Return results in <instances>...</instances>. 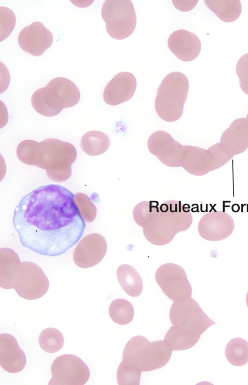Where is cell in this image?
Here are the masks:
<instances>
[{
    "label": "cell",
    "instance_id": "14",
    "mask_svg": "<svg viewBox=\"0 0 248 385\" xmlns=\"http://www.w3.org/2000/svg\"><path fill=\"white\" fill-rule=\"evenodd\" d=\"M18 42L24 51L37 57L51 46L53 35L41 22L35 21L21 30Z\"/></svg>",
    "mask_w": 248,
    "mask_h": 385
},
{
    "label": "cell",
    "instance_id": "10",
    "mask_svg": "<svg viewBox=\"0 0 248 385\" xmlns=\"http://www.w3.org/2000/svg\"><path fill=\"white\" fill-rule=\"evenodd\" d=\"M155 278L163 293L172 301L191 297V285L185 270L180 266L165 263L158 268Z\"/></svg>",
    "mask_w": 248,
    "mask_h": 385
},
{
    "label": "cell",
    "instance_id": "5",
    "mask_svg": "<svg viewBox=\"0 0 248 385\" xmlns=\"http://www.w3.org/2000/svg\"><path fill=\"white\" fill-rule=\"evenodd\" d=\"M172 350L165 340L150 342L141 336L132 337L126 344L123 359L136 366L141 371L163 367L170 360Z\"/></svg>",
    "mask_w": 248,
    "mask_h": 385
},
{
    "label": "cell",
    "instance_id": "8",
    "mask_svg": "<svg viewBox=\"0 0 248 385\" xmlns=\"http://www.w3.org/2000/svg\"><path fill=\"white\" fill-rule=\"evenodd\" d=\"M52 378L48 385H84L90 372L86 364L79 357L70 354L60 355L51 367Z\"/></svg>",
    "mask_w": 248,
    "mask_h": 385
},
{
    "label": "cell",
    "instance_id": "6",
    "mask_svg": "<svg viewBox=\"0 0 248 385\" xmlns=\"http://www.w3.org/2000/svg\"><path fill=\"white\" fill-rule=\"evenodd\" d=\"M101 16L108 33L117 40L124 39L134 31L136 13L130 0H106L102 6Z\"/></svg>",
    "mask_w": 248,
    "mask_h": 385
},
{
    "label": "cell",
    "instance_id": "36",
    "mask_svg": "<svg viewBox=\"0 0 248 385\" xmlns=\"http://www.w3.org/2000/svg\"><path fill=\"white\" fill-rule=\"evenodd\" d=\"M198 0H172L175 7L179 11L186 12L192 9Z\"/></svg>",
    "mask_w": 248,
    "mask_h": 385
},
{
    "label": "cell",
    "instance_id": "34",
    "mask_svg": "<svg viewBox=\"0 0 248 385\" xmlns=\"http://www.w3.org/2000/svg\"><path fill=\"white\" fill-rule=\"evenodd\" d=\"M207 150L212 155L215 170L224 166L234 156L226 151L220 143L213 144Z\"/></svg>",
    "mask_w": 248,
    "mask_h": 385
},
{
    "label": "cell",
    "instance_id": "11",
    "mask_svg": "<svg viewBox=\"0 0 248 385\" xmlns=\"http://www.w3.org/2000/svg\"><path fill=\"white\" fill-rule=\"evenodd\" d=\"M147 146L149 151L164 165L170 167L181 166L186 145H182L167 132L160 130L153 133Z\"/></svg>",
    "mask_w": 248,
    "mask_h": 385
},
{
    "label": "cell",
    "instance_id": "27",
    "mask_svg": "<svg viewBox=\"0 0 248 385\" xmlns=\"http://www.w3.org/2000/svg\"><path fill=\"white\" fill-rule=\"evenodd\" d=\"M225 353L230 363L242 366L248 363V342L242 338H234L228 343Z\"/></svg>",
    "mask_w": 248,
    "mask_h": 385
},
{
    "label": "cell",
    "instance_id": "7",
    "mask_svg": "<svg viewBox=\"0 0 248 385\" xmlns=\"http://www.w3.org/2000/svg\"><path fill=\"white\" fill-rule=\"evenodd\" d=\"M169 316L173 325L199 336L216 323L191 297L174 301Z\"/></svg>",
    "mask_w": 248,
    "mask_h": 385
},
{
    "label": "cell",
    "instance_id": "18",
    "mask_svg": "<svg viewBox=\"0 0 248 385\" xmlns=\"http://www.w3.org/2000/svg\"><path fill=\"white\" fill-rule=\"evenodd\" d=\"M220 144L233 156L245 151L248 148V122L246 118L233 120L222 134Z\"/></svg>",
    "mask_w": 248,
    "mask_h": 385
},
{
    "label": "cell",
    "instance_id": "35",
    "mask_svg": "<svg viewBox=\"0 0 248 385\" xmlns=\"http://www.w3.org/2000/svg\"><path fill=\"white\" fill-rule=\"evenodd\" d=\"M236 71L239 78L242 90L248 95V53L239 59L236 64Z\"/></svg>",
    "mask_w": 248,
    "mask_h": 385
},
{
    "label": "cell",
    "instance_id": "22",
    "mask_svg": "<svg viewBox=\"0 0 248 385\" xmlns=\"http://www.w3.org/2000/svg\"><path fill=\"white\" fill-rule=\"evenodd\" d=\"M46 86L58 96L64 108L74 106L80 99V94L78 87L73 81L65 78H54Z\"/></svg>",
    "mask_w": 248,
    "mask_h": 385
},
{
    "label": "cell",
    "instance_id": "37",
    "mask_svg": "<svg viewBox=\"0 0 248 385\" xmlns=\"http://www.w3.org/2000/svg\"><path fill=\"white\" fill-rule=\"evenodd\" d=\"M246 303H247V306L248 307V291L246 295Z\"/></svg>",
    "mask_w": 248,
    "mask_h": 385
},
{
    "label": "cell",
    "instance_id": "26",
    "mask_svg": "<svg viewBox=\"0 0 248 385\" xmlns=\"http://www.w3.org/2000/svg\"><path fill=\"white\" fill-rule=\"evenodd\" d=\"M200 337L173 325L167 332L164 340L172 350L183 351L194 346Z\"/></svg>",
    "mask_w": 248,
    "mask_h": 385
},
{
    "label": "cell",
    "instance_id": "23",
    "mask_svg": "<svg viewBox=\"0 0 248 385\" xmlns=\"http://www.w3.org/2000/svg\"><path fill=\"white\" fill-rule=\"evenodd\" d=\"M118 281L123 290L131 297H138L143 289L141 277L134 267L122 264L117 270Z\"/></svg>",
    "mask_w": 248,
    "mask_h": 385
},
{
    "label": "cell",
    "instance_id": "15",
    "mask_svg": "<svg viewBox=\"0 0 248 385\" xmlns=\"http://www.w3.org/2000/svg\"><path fill=\"white\" fill-rule=\"evenodd\" d=\"M136 87V79L133 74L120 72L115 75L105 87L104 100L111 106L126 102L134 95Z\"/></svg>",
    "mask_w": 248,
    "mask_h": 385
},
{
    "label": "cell",
    "instance_id": "3",
    "mask_svg": "<svg viewBox=\"0 0 248 385\" xmlns=\"http://www.w3.org/2000/svg\"><path fill=\"white\" fill-rule=\"evenodd\" d=\"M193 221L189 207L181 201L169 200L157 207L142 227L146 239L162 246L170 243L178 233L186 231Z\"/></svg>",
    "mask_w": 248,
    "mask_h": 385
},
{
    "label": "cell",
    "instance_id": "33",
    "mask_svg": "<svg viewBox=\"0 0 248 385\" xmlns=\"http://www.w3.org/2000/svg\"><path fill=\"white\" fill-rule=\"evenodd\" d=\"M0 8V41L6 38L13 31L15 23L16 16L14 12L6 7Z\"/></svg>",
    "mask_w": 248,
    "mask_h": 385
},
{
    "label": "cell",
    "instance_id": "12",
    "mask_svg": "<svg viewBox=\"0 0 248 385\" xmlns=\"http://www.w3.org/2000/svg\"><path fill=\"white\" fill-rule=\"evenodd\" d=\"M234 228L232 217L228 213L220 210L207 212L200 220L198 230L204 240L217 241L229 237Z\"/></svg>",
    "mask_w": 248,
    "mask_h": 385
},
{
    "label": "cell",
    "instance_id": "24",
    "mask_svg": "<svg viewBox=\"0 0 248 385\" xmlns=\"http://www.w3.org/2000/svg\"><path fill=\"white\" fill-rule=\"evenodd\" d=\"M110 140L105 133L96 130L90 131L82 137L80 145L87 154L95 156L105 153L109 148Z\"/></svg>",
    "mask_w": 248,
    "mask_h": 385
},
{
    "label": "cell",
    "instance_id": "29",
    "mask_svg": "<svg viewBox=\"0 0 248 385\" xmlns=\"http://www.w3.org/2000/svg\"><path fill=\"white\" fill-rule=\"evenodd\" d=\"M62 333L55 328H47L40 333L38 342L40 347L45 352L54 353L59 351L64 344Z\"/></svg>",
    "mask_w": 248,
    "mask_h": 385
},
{
    "label": "cell",
    "instance_id": "38",
    "mask_svg": "<svg viewBox=\"0 0 248 385\" xmlns=\"http://www.w3.org/2000/svg\"><path fill=\"white\" fill-rule=\"evenodd\" d=\"M246 119L247 122H248V113L247 114V115L246 116Z\"/></svg>",
    "mask_w": 248,
    "mask_h": 385
},
{
    "label": "cell",
    "instance_id": "4",
    "mask_svg": "<svg viewBox=\"0 0 248 385\" xmlns=\"http://www.w3.org/2000/svg\"><path fill=\"white\" fill-rule=\"evenodd\" d=\"M188 89V80L182 72H171L164 78L155 103V111L161 119L172 122L181 117Z\"/></svg>",
    "mask_w": 248,
    "mask_h": 385
},
{
    "label": "cell",
    "instance_id": "31",
    "mask_svg": "<svg viewBox=\"0 0 248 385\" xmlns=\"http://www.w3.org/2000/svg\"><path fill=\"white\" fill-rule=\"evenodd\" d=\"M74 200L84 221L92 222L96 216L97 209L90 198L83 193L77 192L74 194Z\"/></svg>",
    "mask_w": 248,
    "mask_h": 385
},
{
    "label": "cell",
    "instance_id": "30",
    "mask_svg": "<svg viewBox=\"0 0 248 385\" xmlns=\"http://www.w3.org/2000/svg\"><path fill=\"white\" fill-rule=\"evenodd\" d=\"M141 370L132 363L123 360L118 368L117 379L119 385H139Z\"/></svg>",
    "mask_w": 248,
    "mask_h": 385
},
{
    "label": "cell",
    "instance_id": "13",
    "mask_svg": "<svg viewBox=\"0 0 248 385\" xmlns=\"http://www.w3.org/2000/svg\"><path fill=\"white\" fill-rule=\"evenodd\" d=\"M107 241L101 234L91 233L84 237L76 247L73 259L81 268H88L98 264L105 257Z\"/></svg>",
    "mask_w": 248,
    "mask_h": 385
},
{
    "label": "cell",
    "instance_id": "1",
    "mask_svg": "<svg viewBox=\"0 0 248 385\" xmlns=\"http://www.w3.org/2000/svg\"><path fill=\"white\" fill-rule=\"evenodd\" d=\"M13 222L24 247L49 257L72 247L86 227L74 194L57 184L40 186L23 196L15 209Z\"/></svg>",
    "mask_w": 248,
    "mask_h": 385
},
{
    "label": "cell",
    "instance_id": "28",
    "mask_svg": "<svg viewBox=\"0 0 248 385\" xmlns=\"http://www.w3.org/2000/svg\"><path fill=\"white\" fill-rule=\"evenodd\" d=\"M109 314L114 322L120 325H125L132 321L134 310L132 304L127 300L116 299L109 305Z\"/></svg>",
    "mask_w": 248,
    "mask_h": 385
},
{
    "label": "cell",
    "instance_id": "19",
    "mask_svg": "<svg viewBox=\"0 0 248 385\" xmlns=\"http://www.w3.org/2000/svg\"><path fill=\"white\" fill-rule=\"evenodd\" d=\"M181 167L189 174L196 176H203L215 170L209 151L192 145H186Z\"/></svg>",
    "mask_w": 248,
    "mask_h": 385
},
{
    "label": "cell",
    "instance_id": "21",
    "mask_svg": "<svg viewBox=\"0 0 248 385\" xmlns=\"http://www.w3.org/2000/svg\"><path fill=\"white\" fill-rule=\"evenodd\" d=\"M18 255L12 249H0V287L4 289H14L20 268Z\"/></svg>",
    "mask_w": 248,
    "mask_h": 385
},
{
    "label": "cell",
    "instance_id": "17",
    "mask_svg": "<svg viewBox=\"0 0 248 385\" xmlns=\"http://www.w3.org/2000/svg\"><path fill=\"white\" fill-rule=\"evenodd\" d=\"M26 355L12 335L0 334V365L10 373L21 371L26 364Z\"/></svg>",
    "mask_w": 248,
    "mask_h": 385
},
{
    "label": "cell",
    "instance_id": "9",
    "mask_svg": "<svg viewBox=\"0 0 248 385\" xmlns=\"http://www.w3.org/2000/svg\"><path fill=\"white\" fill-rule=\"evenodd\" d=\"M49 288L47 277L37 264L22 262L14 289L25 299L32 300L44 296Z\"/></svg>",
    "mask_w": 248,
    "mask_h": 385
},
{
    "label": "cell",
    "instance_id": "32",
    "mask_svg": "<svg viewBox=\"0 0 248 385\" xmlns=\"http://www.w3.org/2000/svg\"><path fill=\"white\" fill-rule=\"evenodd\" d=\"M158 206V202L154 201L138 203L133 210V217L136 223L142 227L145 226L153 211Z\"/></svg>",
    "mask_w": 248,
    "mask_h": 385
},
{
    "label": "cell",
    "instance_id": "20",
    "mask_svg": "<svg viewBox=\"0 0 248 385\" xmlns=\"http://www.w3.org/2000/svg\"><path fill=\"white\" fill-rule=\"evenodd\" d=\"M31 102L32 107L37 113L46 117L55 116L64 108L58 95L47 86L35 91L31 96Z\"/></svg>",
    "mask_w": 248,
    "mask_h": 385
},
{
    "label": "cell",
    "instance_id": "25",
    "mask_svg": "<svg viewBox=\"0 0 248 385\" xmlns=\"http://www.w3.org/2000/svg\"><path fill=\"white\" fill-rule=\"evenodd\" d=\"M205 4L222 21L231 22L236 20L242 11L239 0H206Z\"/></svg>",
    "mask_w": 248,
    "mask_h": 385
},
{
    "label": "cell",
    "instance_id": "2",
    "mask_svg": "<svg viewBox=\"0 0 248 385\" xmlns=\"http://www.w3.org/2000/svg\"><path fill=\"white\" fill-rule=\"evenodd\" d=\"M77 155L72 144L54 138L40 143L26 140L19 143L16 149V156L20 161L45 169L48 177L58 182L70 178L71 165Z\"/></svg>",
    "mask_w": 248,
    "mask_h": 385
},
{
    "label": "cell",
    "instance_id": "16",
    "mask_svg": "<svg viewBox=\"0 0 248 385\" xmlns=\"http://www.w3.org/2000/svg\"><path fill=\"white\" fill-rule=\"evenodd\" d=\"M168 45L172 53L184 62L196 59L201 49L199 37L194 33L183 29L175 31L170 35Z\"/></svg>",
    "mask_w": 248,
    "mask_h": 385
}]
</instances>
